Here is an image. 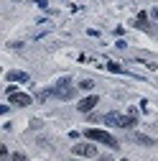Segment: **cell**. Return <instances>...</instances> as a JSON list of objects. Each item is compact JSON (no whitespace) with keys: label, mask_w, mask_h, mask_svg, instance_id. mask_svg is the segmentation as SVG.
Masks as SVG:
<instances>
[{"label":"cell","mask_w":158,"mask_h":161,"mask_svg":"<svg viewBox=\"0 0 158 161\" xmlns=\"http://www.w3.org/2000/svg\"><path fill=\"white\" fill-rule=\"evenodd\" d=\"M10 161H28V158H26V153H13Z\"/></svg>","instance_id":"12"},{"label":"cell","mask_w":158,"mask_h":161,"mask_svg":"<svg viewBox=\"0 0 158 161\" xmlns=\"http://www.w3.org/2000/svg\"><path fill=\"white\" fill-rule=\"evenodd\" d=\"M71 153H74V156H87V158H92V156H97V148H94V143H74V146H71Z\"/></svg>","instance_id":"4"},{"label":"cell","mask_w":158,"mask_h":161,"mask_svg":"<svg viewBox=\"0 0 158 161\" xmlns=\"http://www.w3.org/2000/svg\"><path fill=\"white\" fill-rule=\"evenodd\" d=\"M97 103H100V97H97V95H89V97H84L82 103L76 105V110H79V113H92V110L97 108Z\"/></svg>","instance_id":"6"},{"label":"cell","mask_w":158,"mask_h":161,"mask_svg":"<svg viewBox=\"0 0 158 161\" xmlns=\"http://www.w3.org/2000/svg\"><path fill=\"white\" fill-rule=\"evenodd\" d=\"M102 123L105 125H112V128H135L138 113L133 108L128 113H107V115H102Z\"/></svg>","instance_id":"1"},{"label":"cell","mask_w":158,"mask_h":161,"mask_svg":"<svg viewBox=\"0 0 158 161\" xmlns=\"http://www.w3.org/2000/svg\"><path fill=\"white\" fill-rule=\"evenodd\" d=\"M92 87H94L92 79H82V82H79V90H92Z\"/></svg>","instance_id":"11"},{"label":"cell","mask_w":158,"mask_h":161,"mask_svg":"<svg viewBox=\"0 0 158 161\" xmlns=\"http://www.w3.org/2000/svg\"><path fill=\"white\" fill-rule=\"evenodd\" d=\"M8 100H10V103L13 105H18V108H28L31 105V95H26V92H13V95H8Z\"/></svg>","instance_id":"5"},{"label":"cell","mask_w":158,"mask_h":161,"mask_svg":"<svg viewBox=\"0 0 158 161\" xmlns=\"http://www.w3.org/2000/svg\"><path fill=\"white\" fill-rule=\"evenodd\" d=\"M130 138L135 141V143H143V146H155V143H158L155 138H150V136H140V133H133Z\"/></svg>","instance_id":"7"},{"label":"cell","mask_w":158,"mask_h":161,"mask_svg":"<svg viewBox=\"0 0 158 161\" xmlns=\"http://www.w3.org/2000/svg\"><path fill=\"white\" fill-rule=\"evenodd\" d=\"M54 97H59V100H71L74 95H76V87H71V79L69 77H64V79H59V82L49 90Z\"/></svg>","instance_id":"2"},{"label":"cell","mask_w":158,"mask_h":161,"mask_svg":"<svg viewBox=\"0 0 158 161\" xmlns=\"http://www.w3.org/2000/svg\"><path fill=\"white\" fill-rule=\"evenodd\" d=\"M135 28L148 31V13H138V18H135Z\"/></svg>","instance_id":"9"},{"label":"cell","mask_w":158,"mask_h":161,"mask_svg":"<svg viewBox=\"0 0 158 161\" xmlns=\"http://www.w3.org/2000/svg\"><path fill=\"white\" fill-rule=\"evenodd\" d=\"M100 161H112V158H110V156H102V158H100Z\"/></svg>","instance_id":"14"},{"label":"cell","mask_w":158,"mask_h":161,"mask_svg":"<svg viewBox=\"0 0 158 161\" xmlns=\"http://www.w3.org/2000/svg\"><path fill=\"white\" fill-rule=\"evenodd\" d=\"M33 5H38V8H46L49 3H46V0H33Z\"/></svg>","instance_id":"13"},{"label":"cell","mask_w":158,"mask_h":161,"mask_svg":"<svg viewBox=\"0 0 158 161\" xmlns=\"http://www.w3.org/2000/svg\"><path fill=\"white\" fill-rule=\"evenodd\" d=\"M5 77H8V82H28V74L26 72H18V69L15 72H8Z\"/></svg>","instance_id":"8"},{"label":"cell","mask_w":158,"mask_h":161,"mask_svg":"<svg viewBox=\"0 0 158 161\" xmlns=\"http://www.w3.org/2000/svg\"><path fill=\"white\" fill-rule=\"evenodd\" d=\"M84 136H87L89 141H97V143H105V146H110V148H117V138H115V136H110L107 130H100V128H87V130H84Z\"/></svg>","instance_id":"3"},{"label":"cell","mask_w":158,"mask_h":161,"mask_svg":"<svg viewBox=\"0 0 158 161\" xmlns=\"http://www.w3.org/2000/svg\"><path fill=\"white\" fill-rule=\"evenodd\" d=\"M107 69H110V72H115V74H123V72H125L117 62H107Z\"/></svg>","instance_id":"10"},{"label":"cell","mask_w":158,"mask_h":161,"mask_svg":"<svg viewBox=\"0 0 158 161\" xmlns=\"http://www.w3.org/2000/svg\"><path fill=\"white\" fill-rule=\"evenodd\" d=\"M71 161H74V158H71Z\"/></svg>","instance_id":"15"}]
</instances>
